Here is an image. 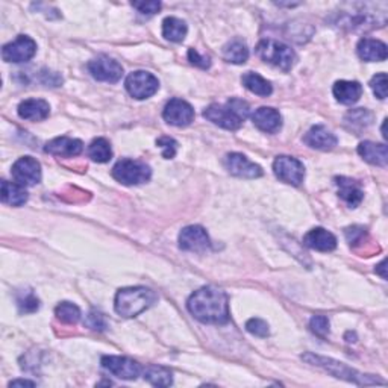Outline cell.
Segmentation results:
<instances>
[{"mask_svg": "<svg viewBox=\"0 0 388 388\" xmlns=\"http://www.w3.org/2000/svg\"><path fill=\"white\" fill-rule=\"evenodd\" d=\"M186 308L194 319L210 325H225L229 320V302L223 290L215 287H204L194 291Z\"/></svg>", "mask_w": 388, "mask_h": 388, "instance_id": "cell-1", "label": "cell"}, {"mask_svg": "<svg viewBox=\"0 0 388 388\" xmlns=\"http://www.w3.org/2000/svg\"><path fill=\"white\" fill-rule=\"evenodd\" d=\"M156 294L146 287H129L121 289L116 294V311L121 317H135L143 311L149 310L156 302Z\"/></svg>", "mask_w": 388, "mask_h": 388, "instance_id": "cell-2", "label": "cell"}, {"mask_svg": "<svg viewBox=\"0 0 388 388\" xmlns=\"http://www.w3.org/2000/svg\"><path fill=\"white\" fill-rule=\"evenodd\" d=\"M308 361L310 364L317 365V367L325 369L326 372H329L330 375H334L335 378H340V379H346L349 383H355L359 385H373V384H385L383 379H378L375 376H370V375H363V373H359L354 369L348 367L346 364L335 361V359H330V358H325V356H319V355H313V354H306L302 356Z\"/></svg>", "mask_w": 388, "mask_h": 388, "instance_id": "cell-3", "label": "cell"}, {"mask_svg": "<svg viewBox=\"0 0 388 388\" xmlns=\"http://www.w3.org/2000/svg\"><path fill=\"white\" fill-rule=\"evenodd\" d=\"M256 53L265 62L271 64L284 71H290L296 64V53L294 50L276 40H263L256 46Z\"/></svg>", "mask_w": 388, "mask_h": 388, "instance_id": "cell-4", "label": "cell"}, {"mask_svg": "<svg viewBox=\"0 0 388 388\" xmlns=\"http://www.w3.org/2000/svg\"><path fill=\"white\" fill-rule=\"evenodd\" d=\"M150 176H152V170L146 162L128 160V158L120 160L112 169V178L123 185H138L147 182Z\"/></svg>", "mask_w": 388, "mask_h": 388, "instance_id": "cell-5", "label": "cell"}, {"mask_svg": "<svg viewBox=\"0 0 388 388\" xmlns=\"http://www.w3.org/2000/svg\"><path fill=\"white\" fill-rule=\"evenodd\" d=\"M125 87L134 99L143 100L155 95L158 88H160V82H158V79L152 73H149V71L138 70L126 77Z\"/></svg>", "mask_w": 388, "mask_h": 388, "instance_id": "cell-6", "label": "cell"}, {"mask_svg": "<svg viewBox=\"0 0 388 388\" xmlns=\"http://www.w3.org/2000/svg\"><path fill=\"white\" fill-rule=\"evenodd\" d=\"M273 171L279 181L294 186L300 185L305 178L304 164L293 156H278L273 162Z\"/></svg>", "mask_w": 388, "mask_h": 388, "instance_id": "cell-7", "label": "cell"}, {"mask_svg": "<svg viewBox=\"0 0 388 388\" xmlns=\"http://www.w3.org/2000/svg\"><path fill=\"white\" fill-rule=\"evenodd\" d=\"M35 53H37V43L27 35H19L2 49V56L6 62H26L32 60Z\"/></svg>", "mask_w": 388, "mask_h": 388, "instance_id": "cell-8", "label": "cell"}, {"mask_svg": "<svg viewBox=\"0 0 388 388\" xmlns=\"http://www.w3.org/2000/svg\"><path fill=\"white\" fill-rule=\"evenodd\" d=\"M88 71L97 81L110 84L119 82L123 76V67L116 60L108 58V56H99V58L90 61Z\"/></svg>", "mask_w": 388, "mask_h": 388, "instance_id": "cell-9", "label": "cell"}, {"mask_svg": "<svg viewBox=\"0 0 388 388\" xmlns=\"http://www.w3.org/2000/svg\"><path fill=\"white\" fill-rule=\"evenodd\" d=\"M11 175L17 184L31 186L41 181V165L32 156H23L14 162Z\"/></svg>", "mask_w": 388, "mask_h": 388, "instance_id": "cell-10", "label": "cell"}, {"mask_svg": "<svg viewBox=\"0 0 388 388\" xmlns=\"http://www.w3.org/2000/svg\"><path fill=\"white\" fill-rule=\"evenodd\" d=\"M102 367L120 379L132 380L141 375V365L126 356H104Z\"/></svg>", "mask_w": 388, "mask_h": 388, "instance_id": "cell-11", "label": "cell"}, {"mask_svg": "<svg viewBox=\"0 0 388 388\" xmlns=\"http://www.w3.org/2000/svg\"><path fill=\"white\" fill-rule=\"evenodd\" d=\"M204 117L213 121L214 125L228 129V131H237V129H240L243 125V120L237 116V112L228 104L210 105L204 111Z\"/></svg>", "mask_w": 388, "mask_h": 388, "instance_id": "cell-12", "label": "cell"}, {"mask_svg": "<svg viewBox=\"0 0 388 388\" xmlns=\"http://www.w3.org/2000/svg\"><path fill=\"white\" fill-rule=\"evenodd\" d=\"M164 120L173 126H189L194 119L193 106L182 99H171L162 112Z\"/></svg>", "mask_w": 388, "mask_h": 388, "instance_id": "cell-13", "label": "cell"}, {"mask_svg": "<svg viewBox=\"0 0 388 388\" xmlns=\"http://www.w3.org/2000/svg\"><path fill=\"white\" fill-rule=\"evenodd\" d=\"M179 247L190 252H204L210 247V237L202 226H186L179 234Z\"/></svg>", "mask_w": 388, "mask_h": 388, "instance_id": "cell-14", "label": "cell"}, {"mask_svg": "<svg viewBox=\"0 0 388 388\" xmlns=\"http://www.w3.org/2000/svg\"><path fill=\"white\" fill-rule=\"evenodd\" d=\"M225 165L229 173L237 178L255 179L263 176V169L260 165L249 161L247 158L241 154H229L225 160Z\"/></svg>", "mask_w": 388, "mask_h": 388, "instance_id": "cell-15", "label": "cell"}, {"mask_svg": "<svg viewBox=\"0 0 388 388\" xmlns=\"http://www.w3.org/2000/svg\"><path fill=\"white\" fill-rule=\"evenodd\" d=\"M82 150L84 143L76 138H69V136H58V138H53L45 146V152L61 158L77 156L82 154Z\"/></svg>", "mask_w": 388, "mask_h": 388, "instance_id": "cell-16", "label": "cell"}, {"mask_svg": "<svg viewBox=\"0 0 388 388\" xmlns=\"http://www.w3.org/2000/svg\"><path fill=\"white\" fill-rule=\"evenodd\" d=\"M252 121L258 129H261L263 132L267 134H275L282 126L281 114H279V111H276L275 108H269V106L258 108V110L252 114Z\"/></svg>", "mask_w": 388, "mask_h": 388, "instance_id": "cell-17", "label": "cell"}, {"mask_svg": "<svg viewBox=\"0 0 388 388\" xmlns=\"http://www.w3.org/2000/svg\"><path fill=\"white\" fill-rule=\"evenodd\" d=\"M306 247L319 250V252H332L337 247V239L332 232L323 228H314L304 237Z\"/></svg>", "mask_w": 388, "mask_h": 388, "instance_id": "cell-18", "label": "cell"}, {"mask_svg": "<svg viewBox=\"0 0 388 388\" xmlns=\"http://www.w3.org/2000/svg\"><path fill=\"white\" fill-rule=\"evenodd\" d=\"M305 145L317 150H332L339 140L325 126H313L304 136Z\"/></svg>", "mask_w": 388, "mask_h": 388, "instance_id": "cell-19", "label": "cell"}, {"mask_svg": "<svg viewBox=\"0 0 388 388\" xmlns=\"http://www.w3.org/2000/svg\"><path fill=\"white\" fill-rule=\"evenodd\" d=\"M358 56L367 62H380L387 60V45L379 40L363 38L356 46Z\"/></svg>", "mask_w": 388, "mask_h": 388, "instance_id": "cell-20", "label": "cell"}, {"mask_svg": "<svg viewBox=\"0 0 388 388\" xmlns=\"http://www.w3.org/2000/svg\"><path fill=\"white\" fill-rule=\"evenodd\" d=\"M50 106L43 99H27L19 105V116L29 121H43L49 117Z\"/></svg>", "mask_w": 388, "mask_h": 388, "instance_id": "cell-21", "label": "cell"}, {"mask_svg": "<svg viewBox=\"0 0 388 388\" xmlns=\"http://www.w3.org/2000/svg\"><path fill=\"white\" fill-rule=\"evenodd\" d=\"M335 184L339 186V194L340 197L346 202L350 208H356L359 204L363 202L364 193L359 189L356 181L350 178H335Z\"/></svg>", "mask_w": 388, "mask_h": 388, "instance_id": "cell-22", "label": "cell"}, {"mask_svg": "<svg viewBox=\"0 0 388 388\" xmlns=\"http://www.w3.org/2000/svg\"><path fill=\"white\" fill-rule=\"evenodd\" d=\"M332 93L340 104L352 105L358 102L359 97H361L363 87L356 81H339L335 82Z\"/></svg>", "mask_w": 388, "mask_h": 388, "instance_id": "cell-23", "label": "cell"}, {"mask_svg": "<svg viewBox=\"0 0 388 388\" xmlns=\"http://www.w3.org/2000/svg\"><path fill=\"white\" fill-rule=\"evenodd\" d=\"M358 154L361 155L365 161L379 165V167H385L388 162V149L385 145H378L373 141H364L358 146Z\"/></svg>", "mask_w": 388, "mask_h": 388, "instance_id": "cell-24", "label": "cell"}, {"mask_svg": "<svg viewBox=\"0 0 388 388\" xmlns=\"http://www.w3.org/2000/svg\"><path fill=\"white\" fill-rule=\"evenodd\" d=\"M2 202L11 206H21L27 202V191L17 182L2 181Z\"/></svg>", "mask_w": 388, "mask_h": 388, "instance_id": "cell-25", "label": "cell"}, {"mask_svg": "<svg viewBox=\"0 0 388 388\" xmlns=\"http://www.w3.org/2000/svg\"><path fill=\"white\" fill-rule=\"evenodd\" d=\"M241 82L244 87H246L249 91H252L254 95L267 97L271 95V84L269 81H265L263 76H260L258 73H254V71H247L244 73L241 77Z\"/></svg>", "mask_w": 388, "mask_h": 388, "instance_id": "cell-26", "label": "cell"}, {"mask_svg": "<svg viewBox=\"0 0 388 388\" xmlns=\"http://www.w3.org/2000/svg\"><path fill=\"white\" fill-rule=\"evenodd\" d=\"M186 31L189 29H186L185 21L179 20L176 17H167L162 21V35L165 40L181 43L185 38Z\"/></svg>", "mask_w": 388, "mask_h": 388, "instance_id": "cell-27", "label": "cell"}, {"mask_svg": "<svg viewBox=\"0 0 388 388\" xmlns=\"http://www.w3.org/2000/svg\"><path fill=\"white\" fill-rule=\"evenodd\" d=\"M143 375L147 383L155 387H169L173 384V373L162 365H149Z\"/></svg>", "mask_w": 388, "mask_h": 388, "instance_id": "cell-28", "label": "cell"}, {"mask_svg": "<svg viewBox=\"0 0 388 388\" xmlns=\"http://www.w3.org/2000/svg\"><path fill=\"white\" fill-rule=\"evenodd\" d=\"M225 60L232 64H244L249 58V49L243 41L235 40L223 49Z\"/></svg>", "mask_w": 388, "mask_h": 388, "instance_id": "cell-29", "label": "cell"}, {"mask_svg": "<svg viewBox=\"0 0 388 388\" xmlns=\"http://www.w3.org/2000/svg\"><path fill=\"white\" fill-rule=\"evenodd\" d=\"M88 156L96 162H108L112 158V150L110 141L105 138H97L88 147Z\"/></svg>", "mask_w": 388, "mask_h": 388, "instance_id": "cell-30", "label": "cell"}, {"mask_svg": "<svg viewBox=\"0 0 388 388\" xmlns=\"http://www.w3.org/2000/svg\"><path fill=\"white\" fill-rule=\"evenodd\" d=\"M344 121H346L348 125H350V128L363 129L372 125L373 114L369 110H365V108H356V110H352L346 114Z\"/></svg>", "mask_w": 388, "mask_h": 388, "instance_id": "cell-31", "label": "cell"}, {"mask_svg": "<svg viewBox=\"0 0 388 388\" xmlns=\"http://www.w3.org/2000/svg\"><path fill=\"white\" fill-rule=\"evenodd\" d=\"M55 315L66 325H75L81 319V310L70 302H62L55 308Z\"/></svg>", "mask_w": 388, "mask_h": 388, "instance_id": "cell-32", "label": "cell"}, {"mask_svg": "<svg viewBox=\"0 0 388 388\" xmlns=\"http://www.w3.org/2000/svg\"><path fill=\"white\" fill-rule=\"evenodd\" d=\"M344 235H346V240L349 241L350 246H358V244H363L365 237H367V232L363 226H350L344 231Z\"/></svg>", "mask_w": 388, "mask_h": 388, "instance_id": "cell-33", "label": "cell"}, {"mask_svg": "<svg viewBox=\"0 0 388 388\" xmlns=\"http://www.w3.org/2000/svg\"><path fill=\"white\" fill-rule=\"evenodd\" d=\"M310 328L315 335L325 339V337L329 334V320L328 317H325V315H314L310 322Z\"/></svg>", "mask_w": 388, "mask_h": 388, "instance_id": "cell-34", "label": "cell"}, {"mask_svg": "<svg viewBox=\"0 0 388 388\" xmlns=\"http://www.w3.org/2000/svg\"><path fill=\"white\" fill-rule=\"evenodd\" d=\"M17 304H19V308H20V311L21 313H35L40 308V300L34 296V293H27L26 296L23 294V296L19 298L17 300Z\"/></svg>", "mask_w": 388, "mask_h": 388, "instance_id": "cell-35", "label": "cell"}, {"mask_svg": "<svg viewBox=\"0 0 388 388\" xmlns=\"http://www.w3.org/2000/svg\"><path fill=\"white\" fill-rule=\"evenodd\" d=\"M246 329L250 334H254L255 337H260V339H265L269 335V325L261 319H250L246 323Z\"/></svg>", "mask_w": 388, "mask_h": 388, "instance_id": "cell-36", "label": "cell"}, {"mask_svg": "<svg viewBox=\"0 0 388 388\" xmlns=\"http://www.w3.org/2000/svg\"><path fill=\"white\" fill-rule=\"evenodd\" d=\"M370 87L373 93L376 95V97L384 100L387 97V75L378 73L376 76H373L370 81Z\"/></svg>", "mask_w": 388, "mask_h": 388, "instance_id": "cell-37", "label": "cell"}, {"mask_svg": "<svg viewBox=\"0 0 388 388\" xmlns=\"http://www.w3.org/2000/svg\"><path fill=\"white\" fill-rule=\"evenodd\" d=\"M156 145L162 149V156L165 160H170V158L176 155L178 143L173 138H170V136H161V138L156 141Z\"/></svg>", "mask_w": 388, "mask_h": 388, "instance_id": "cell-38", "label": "cell"}, {"mask_svg": "<svg viewBox=\"0 0 388 388\" xmlns=\"http://www.w3.org/2000/svg\"><path fill=\"white\" fill-rule=\"evenodd\" d=\"M228 105L232 108V110L237 112V116H239L243 121L249 117L250 108H249V104L244 102V100H241V99H231L228 102Z\"/></svg>", "mask_w": 388, "mask_h": 388, "instance_id": "cell-39", "label": "cell"}, {"mask_svg": "<svg viewBox=\"0 0 388 388\" xmlns=\"http://www.w3.org/2000/svg\"><path fill=\"white\" fill-rule=\"evenodd\" d=\"M85 325H87L88 328H91V329H95V330H104L106 328V322H105V317H104L102 314L96 313V311H91L87 315Z\"/></svg>", "mask_w": 388, "mask_h": 388, "instance_id": "cell-40", "label": "cell"}, {"mask_svg": "<svg viewBox=\"0 0 388 388\" xmlns=\"http://www.w3.org/2000/svg\"><path fill=\"white\" fill-rule=\"evenodd\" d=\"M132 6L143 14L152 16V14H156L161 10V2H155V0H149V2H132Z\"/></svg>", "mask_w": 388, "mask_h": 388, "instance_id": "cell-41", "label": "cell"}, {"mask_svg": "<svg viewBox=\"0 0 388 388\" xmlns=\"http://www.w3.org/2000/svg\"><path fill=\"white\" fill-rule=\"evenodd\" d=\"M189 60L191 64H194V66H197L200 69H210L211 66L210 58H208V56H200L196 49L189 50Z\"/></svg>", "mask_w": 388, "mask_h": 388, "instance_id": "cell-42", "label": "cell"}, {"mask_svg": "<svg viewBox=\"0 0 388 388\" xmlns=\"http://www.w3.org/2000/svg\"><path fill=\"white\" fill-rule=\"evenodd\" d=\"M34 387L35 383H32V380H26V379H16V380H12V383L10 384V387Z\"/></svg>", "mask_w": 388, "mask_h": 388, "instance_id": "cell-43", "label": "cell"}, {"mask_svg": "<svg viewBox=\"0 0 388 388\" xmlns=\"http://www.w3.org/2000/svg\"><path fill=\"white\" fill-rule=\"evenodd\" d=\"M384 269H385V261H383V263H380V264L378 265V269H376V271H378V273H380V275H383V278L385 279V278H387V275H385V271H384Z\"/></svg>", "mask_w": 388, "mask_h": 388, "instance_id": "cell-44", "label": "cell"}]
</instances>
